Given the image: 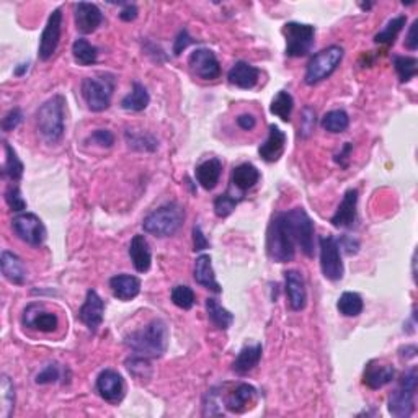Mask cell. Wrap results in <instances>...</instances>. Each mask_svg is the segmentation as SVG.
Instances as JSON below:
<instances>
[{"label": "cell", "mask_w": 418, "mask_h": 418, "mask_svg": "<svg viewBox=\"0 0 418 418\" xmlns=\"http://www.w3.org/2000/svg\"><path fill=\"white\" fill-rule=\"evenodd\" d=\"M124 345L142 358H161L168 346V327L162 318H154L144 328L126 335Z\"/></svg>", "instance_id": "obj_1"}, {"label": "cell", "mask_w": 418, "mask_h": 418, "mask_svg": "<svg viewBox=\"0 0 418 418\" xmlns=\"http://www.w3.org/2000/svg\"><path fill=\"white\" fill-rule=\"evenodd\" d=\"M64 104L63 95H54L45 102L36 113L38 133L48 144H58L64 136Z\"/></svg>", "instance_id": "obj_2"}, {"label": "cell", "mask_w": 418, "mask_h": 418, "mask_svg": "<svg viewBox=\"0 0 418 418\" xmlns=\"http://www.w3.org/2000/svg\"><path fill=\"white\" fill-rule=\"evenodd\" d=\"M185 221V209L178 203L170 201L164 206L154 209L142 221V227L147 234L156 235V237H170L180 230Z\"/></svg>", "instance_id": "obj_3"}, {"label": "cell", "mask_w": 418, "mask_h": 418, "mask_svg": "<svg viewBox=\"0 0 418 418\" xmlns=\"http://www.w3.org/2000/svg\"><path fill=\"white\" fill-rule=\"evenodd\" d=\"M268 257L277 263H288L294 260L296 244L288 225L284 223L283 213L274 214L267 232Z\"/></svg>", "instance_id": "obj_4"}, {"label": "cell", "mask_w": 418, "mask_h": 418, "mask_svg": "<svg viewBox=\"0 0 418 418\" xmlns=\"http://www.w3.org/2000/svg\"><path fill=\"white\" fill-rule=\"evenodd\" d=\"M418 384L417 368H410L389 395V414L397 418H409L415 412V394Z\"/></svg>", "instance_id": "obj_5"}, {"label": "cell", "mask_w": 418, "mask_h": 418, "mask_svg": "<svg viewBox=\"0 0 418 418\" xmlns=\"http://www.w3.org/2000/svg\"><path fill=\"white\" fill-rule=\"evenodd\" d=\"M114 85H117V80L112 74H100L84 79L82 82V97H84L89 109L95 113L104 112L112 103Z\"/></svg>", "instance_id": "obj_6"}, {"label": "cell", "mask_w": 418, "mask_h": 418, "mask_svg": "<svg viewBox=\"0 0 418 418\" xmlns=\"http://www.w3.org/2000/svg\"><path fill=\"white\" fill-rule=\"evenodd\" d=\"M343 48L342 46H328L322 49L321 53H317L314 56L309 64H307L304 82L307 85H316L318 82L326 80L327 77L332 75L343 59Z\"/></svg>", "instance_id": "obj_7"}, {"label": "cell", "mask_w": 418, "mask_h": 418, "mask_svg": "<svg viewBox=\"0 0 418 418\" xmlns=\"http://www.w3.org/2000/svg\"><path fill=\"white\" fill-rule=\"evenodd\" d=\"M284 223L288 225L294 244L301 247L306 257H314V223L302 208H294L283 213Z\"/></svg>", "instance_id": "obj_8"}, {"label": "cell", "mask_w": 418, "mask_h": 418, "mask_svg": "<svg viewBox=\"0 0 418 418\" xmlns=\"http://www.w3.org/2000/svg\"><path fill=\"white\" fill-rule=\"evenodd\" d=\"M283 35L286 38V54L289 58H302L307 56L314 48L316 28L312 25L289 21L284 25Z\"/></svg>", "instance_id": "obj_9"}, {"label": "cell", "mask_w": 418, "mask_h": 418, "mask_svg": "<svg viewBox=\"0 0 418 418\" xmlns=\"http://www.w3.org/2000/svg\"><path fill=\"white\" fill-rule=\"evenodd\" d=\"M318 244H321V268L323 277L330 282H338L343 278V262L338 240L332 235H322Z\"/></svg>", "instance_id": "obj_10"}, {"label": "cell", "mask_w": 418, "mask_h": 418, "mask_svg": "<svg viewBox=\"0 0 418 418\" xmlns=\"http://www.w3.org/2000/svg\"><path fill=\"white\" fill-rule=\"evenodd\" d=\"M12 227L20 240L31 247H40L46 240V227L36 214L21 213L12 219Z\"/></svg>", "instance_id": "obj_11"}, {"label": "cell", "mask_w": 418, "mask_h": 418, "mask_svg": "<svg viewBox=\"0 0 418 418\" xmlns=\"http://www.w3.org/2000/svg\"><path fill=\"white\" fill-rule=\"evenodd\" d=\"M188 65L193 75L203 80H214L221 75V65L211 49L200 48L195 49L188 58Z\"/></svg>", "instance_id": "obj_12"}, {"label": "cell", "mask_w": 418, "mask_h": 418, "mask_svg": "<svg viewBox=\"0 0 418 418\" xmlns=\"http://www.w3.org/2000/svg\"><path fill=\"white\" fill-rule=\"evenodd\" d=\"M60 33H63V12L60 9H56L49 15L48 23L43 30L41 40H40V53L38 58L41 60H48L53 58V54L56 53L60 40Z\"/></svg>", "instance_id": "obj_13"}, {"label": "cell", "mask_w": 418, "mask_h": 418, "mask_svg": "<svg viewBox=\"0 0 418 418\" xmlns=\"http://www.w3.org/2000/svg\"><path fill=\"white\" fill-rule=\"evenodd\" d=\"M97 390L103 400L109 404H118L124 397V381L121 374L113 370H104L97 377Z\"/></svg>", "instance_id": "obj_14"}, {"label": "cell", "mask_w": 418, "mask_h": 418, "mask_svg": "<svg viewBox=\"0 0 418 418\" xmlns=\"http://www.w3.org/2000/svg\"><path fill=\"white\" fill-rule=\"evenodd\" d=\"M257 402V389L250 384L242 382L224 395V405L234 414H244Z\"/></svg>", "instance_id": "obj_15"}, {"label": "cell", "mask_w": 418, "mask_h": 418, "mask_svg": "<svg viewBox=\"0 0 418 418\" xmlns=\"http://www.w3.org/2000/svg\"><path fill=\"white\" fill-rule=\"evenodd\" d=\"M58 316L53 312L45 311V306L43 304H30L23 312V326L30 328H36L40 332H54L58 328Z\"/></svg>", "instance_id": "obj_16"}, {"label": "cell", "mask_w": 418, "mask_h": 418, "mask_svg": "<svg viewBox=\"0 0 418 418\" xmlns=\"http://www.w3.org/2000/svg\"><path fill=\"white\" fill-rule=\"evenodd\" d=\"M103 314H104V302L98 296L97 291H87V298L84 306L80 307L79 311V318L85 323L87 328L90 332H97L98 327L102 326L103 322Z\"/></svg>", "instance_id": "obj_17"}, {"label": "cell", "mask_w": 418, "mask_h": 418, "mask_svg": "<svg viewBox=\"0 0 418 418\" xmlns=\"http://www.w3.org/2000/svg\"><path fill=\"white\" fill-rule=\"evenodd\" d=\"M74 16H75V26L77 30L84 35L97 31L98 26L103 21L102 10L95 4L90 2H79L74 5Z\"/></svg>", "instance_id": "obj_18"}, {"label": "cell", "mask_w": 418, "mask_h": 418, "mask_svg": "<svg viewBox=\"0 0 418 418\" xmlns=\"http://www.w3.org/2000/svg\"><path fill=\"white\" fill-rule=\"evenodd\" d=\"M284 282L289 307L293 311H302L307 302V291L302 274L298 269H289V272L284 273Z\"/></svg>", "instance_id": "obj_19"}, {"label": "cell", "mask_w": 418, "mask_h": 418, "mask_svg": "<svg viewBox=\"0 0 418 418\" xmlns=\"http://www.w3.org/2000/svg\"><path fill=\"white\" fill-rule=\"evenodd\" d=\"M356 206H358V190L351 188L345 193L337 213L333 214L330 223H332L335 227H353L356 223Z\"/></svg>", "instance_id": "obj_20"}, {"label": "cell", "mask_w": 418, "mask_h": 418, "mask_svg": "<svg viewBox=\"0 0 418 418\" xmlns=\"http://www.w3.org/2000/svg\"><path fill=\"white\" fill-rule=\"evenodd\" d=\"M395 376V370L392 365H384V363L379 361H370L365 368V374H363V382L366 384L368 387L376 390L384 386H387L389 382H392Z\"/></svg>", "instance_id": "obj_21"}, {"label": "cell", "mask_w": 418, "mask_h": 418, "mask_svg": "<svg viewBox=\"0 0 418 418\" xmlns=\"http://www.w3.org/2000/svg\"><path fill=\"white\" fill-rule=\"evenodd\" d=\"M284 147H286V134L278 128L277 124H272L269 126V134L267 137V141L260 146L258 154H260L263 161L272 164V162L279 161V157H282L284 152Z\"/></svg>", "instance_id": "obj_22"}, {"label": "cell", "mask_w": 418, "mask_h": 418, "mask_svg": "<svg viewBox=\"0 0 418 418\" xmlns=\"http://www.w3.org/2000/svg\"><path fill=\"white\" fill-rule=\"evenodd\" d=\"M258 77H260V70L254 65L245 63V60H239L232 65V69L229 70L227 79L232 85L239 87V89H254L258 84Z\"/></svg>", "instance_id": "obj_23"}, {"label": "cell", "mask_w": 418, "mask_h": 418, "mask_svg": "<svg viewBox=\"0 0 418 418\" xmlns=\"http://www.w3.org/2000/svg\"><path fill=\"white\" fill-rule=\"evenodd\" d=\"M129 257L133 262L134 268L139 273L149 272L152 263V252L149 247V242L144 235H134L129 244Z\"/></svg>", "instance_id": "obj_24"}, {"label": "cell", "mask_w": 418, "mask_h": 418, "mask_svg": "<svg viewBox=\"0 0 418 418\" xmlns=\"http://www.w3.org/2000/svg\"><path fill=\"white\" fill-rule=\"evenodd\" d=\"M109 288L114 298L119 301H131L141 293L139 278L131 277V274H117L109 279Z\"/></svg>", "instance_id": "obj_25"}, {"label": "cell", "mask_w": 418, "mask_h": 418, "mask_svg": "<svg viewBox=\"0 0 418 418\" xmlns=\"http://www.w3.org/2000/svg\"><path fill=\"white\" fill-rule=\"evenodd\" d=\"M0 267H2L4 277L14 284H23L26 282V268L23 262L16 257L14 252L4 250L0 257Z\"/></svg>", "instance_id": "obj_26"}, {"label": "cell", "mask_w": 418, "mask_h": 418, "mask_svg": "<svg viewBox=\"0 0 418 418\" xmlns=\"http://www.w3.org/2000/svg\"><path fill=\"white\" fill-rule=\"evenodd\" d=\"M223 172V162L219 159H208V161L201 162L196 167V180L205 190H213L216 188L219 183V178H221Z\"/></svg>", "instance_id": "obj_27"}, {"label": "cell", "mask_w": 418, "mask_h": 418, "mask_svg": "<svg viewBox=\"0 0 418 418\" xmlns=\"http://www.w3.org/2000/svg\"><path fill=\"white\" fill-rule=\"evenodd\" d=\"M211 257L200 255L195 262V282L198 284L205 286L206 289H211L213 293H221V286L216 282V274H214Z\"/></svg>", "instance_id": "obj_28"}, {"label": "cell", "mask_w": 418, "mask_h": 418, "mask_svg": "<svg viewBox=\"0 0 418 418\" xmlns=\"http://www.w3.org/2000/svg\"><path fill=\"white\" fill-rule=\"evenodd\" d=\"M258 180H260V172H258V168L252 164H240L239 167H235L232 170V175H230V183L237 190H240L242 193L254 188L258 183Z\"/></svg>", "instance_id": "obj_29"}, {"label": "cell", "mask_w": 418, "mask_h": 418, "mask_svg": "<svg viewBox=\"0 0 418 418\" xmlns=\"http://www.w3.org/2000/svg\"><path fill=\"white\" fill-rule=\"evenodd\" d=\"M262 351L263 348L260 343L244 346L234 361V371L237 373L239 376H244V374H249L252 370H255V366L262 360Z\"/></svg>", "instance_id": "obj_30"}, {"label": "cell", "mask_w": 418, "mask_h": 418, "mask_svg": "<svg viewBox=\"0 0 418 418\" xmlns=\"http://www.w3.org/2000/svg\"><path fill=\"white\" fill-rule=\"evenodd\" d=\"M149 102L151 97L146 87L139 82H134L133 90L121 100V108L126 109V112H142V109L149 107Z\"/></svg>", "instance_id": "obj_31"}, {"label": "cell", "mask_w": 418, "mask_h": 418, "mask_svg": "<svg viewBox=\"0 0 418 418\" xmlns=\"http://www.w3.org/2000/svg\"><path fill=\"white\" fill-rule=\"evenodd\" d=\"M126 142L131 149L134 151H141V152H154L157 151V139L152 134L146 133V131H139V129H128L124 133Z\"/></svg>", "instance_id": "obj_32"}, {"label": "cell", "mask_w": 418, "mask_h": 418, "mask_svg": "<svg viewBox=\"0 0 418 418\" xmlns=\"http://www.w3.org/2000/svg\"><path fill=\"white\" fill-rule=\"evenodd\" d=\"M206 312H208L209 321H211L219 330H227L230 326H232L234 316L227 309H224V307L218 302V299L214 298L206 299Z\"/></svg>", "instance_id": "obj_33"}, {"label": "cell", "mask_w": 418, "mask_h": 418, "mask_svg": "<svg viewBox=\"0 0 418 418\" xmlns=\"http://www.w3.org/2000/svg\"><path fill=\"white\" fill-rule=\"evenodd\" d=\"M4 149H5V164H4V177L10 178L12 181H18L21 177H23V164L16 156V152L12 146L9 144L7 141L4 142Z\"/></svg>", "instance_id": "obj_34"}, {"label": "cell", "mask_w": 418, "mask_h": 418, "mask_svg": "<svg viewBox=\"0 0 418 418\" xmlns=\"http://www.w3.org/2000/svg\"><path fill=\"white\" fill-rule=\"evenodd\" d=\"M0 400H2L0 417L10 418L15 410V386L10 381V377L5 376V374L0 379Z\"/></svg>", "instance_id": "obj_35"}, {"label": "cell", "mask_w": 418, "mask_h": 418, "mask_svg": "<svg viewBox=\"0 0 418 418\" xmlns=\"http://www.w3.org/2000/svg\"><path fill=\"white\" fill-rule=\"evenodd\" d=\"M73 56L77 64L92 65L97 63L98 49L95 46H92L89 41L84 40V38H79V40H75L73 45Z\"/></svg>", "instance_id": "obj_36"}, {"label": "cell", "mask_w": 418, "mask_h": 418, "mask_svg": "<svg viewBox=\"0 0 418 418\" xmlns=\"http://www.w3.org/2000/svg\"><path fill=\"white\" fill-rule=\"evenodd\" d=\"M337 307L342 316L345 317H358L363 312V299L358 293H351V291H346L337 302Z\"/></svg>", "instance_id": "obj_37"}, {"label": "cell", "mask_w": 418, "mask_h": 418, "mask_svg": "<svg viewBox=\"0 0 418 418\" xmlns=\"http://www.w3.org/2000/svg\"><path fill=\"white\" fill-rule=\"evenodd\" d=\"M350 118L343 109H332V112L326 113V117L322 118V128L328 131V133L338 134L348 129Z\"/></svg>", "instance_id": "obj_38"}, {"label": "cell", "mask_w": 418, "mask_h": 418, "mask_svg": "<svg viewBox=\"0 0 418 418\" xmlns=\"http://www.w3.org/2000/svg\"><path fill=\"white\" fill-rule=\"evenodd\" d=\"M407 23V16L405 15H399L392 18L387 23L386 28H384L381 33H377L376 36H374V41L377 43V45H394L395 38L399 36V33L402 31V28Z\"/></svg>", "instance_id": "obj_39"}, {"label": "cell", "mask_w": 418, "mask_h": 418, "mask_svg": "<svg viewBox=\"0 0 418 418\" xmlns=\"http://www.w3.org/2000/svg\"><path fill=\"white\" fill-rule=\"evenodd\" d=\"M293 107H294L293 97H291L288 92L282 90L278 92V95L273 98L269 112L277 114V117L282 121H284V123H288V121L291 119V113H293Z\"/></svg>", "instance_id": "obj_40"}, {"label": "cell", "mask_w": 418, "mask_h": 418, "mask_svg": "<svg viewBox=\"0 0 418 418\" xmlns=\"http://www.w3.org/2000/svg\"><path fill=\"white\" fill-rule=\"evenodd\" d=\"M394 68L397 70L399 79L402 84L414 79L418 73V60L410 56H394Z\"/></svg>", "instance_id": "obj_41"}, {"label": "cell", "mask_w": 418, "mask_h": 418, "mask_svg": "<svg viewBox=\"0 0 418 418\" xmlns=\"http://www.w3.org/2000/svg\"><path fill=\"white\" fill-rule=\"evenodd\" d=\"M172 301L173 304L180 307V309L188 311L195 306V293L190 286L178 284L172 289Z\"/></svg>", "instance_id": "obj_42"}, {"label": "cell", "mask_w": 418, "mask_h": 418, "mask_svg": "<svg viewBox=\"0 0 418 418\" xmlns=\"http://www.w3.org/2000/svg\"><path fill=\"white\" fill-rule=\"evenodd\" d=\"M239 198L230 195V191L224 195H219L216 200H214V213H216L218 218H227L229 214H232L235 206L239 205Z\"/></svg>", "instance_id": "obj_43"}, {"label": "cell", "mask_w": 418, "mask_h": 418, "mask_svg": "<svg viewBox=\"0 0 418 418\" xmlns=\"http://www.w3.org/2000/svg\"><path fill=\"white\" fill-rule=\"evenodd\" d=\"M5 201H7L9 208L15 213H21L23 209H26V201L23 200V196H21L18 186H9L7 191H5Z\"/></svg>", "instance_id": "obj_44"}, {"label": "cell", "mask_w": 418, "mask_h": 418, "mask_svg": "<svg viewBox=\"0 0 418 418\" xmlns=\"http://www.w3.org/2000/svg\"><path fill=\"white\" fill-rule=\"evenodd\" d=\"M314 128H316V112L311 107H306L302 109V118H301V136L307 137Z\"/></svg>", "instance_id": "obj_45"}, {"label": "cell", "mask_w": 418, "mask_h": 418, "mask_svg": "<svg viewBox=\"0 0 418 418\" xmlns=\"http://www.w3.org/2000/svg\"><path fill=\"white\" fill-rule=\"evenodd\" d=\"M21 121H23V113H21L20 108H14L5 114V118L2 119V129L5 133H10V131L16 129L20 126Z\"/></svg>", "instance_id": "obj_46"}, {"label": "cell", "mask_w": 418, "mask_h": 418, "mask_svg": "<svg viewBox=\"0 0 418 418\" xmlns=\"http://www.w3.org/2000/svg\"><path fill=\"white\" fill-rule=\"evenodd\" d=\"M59 377H60L59 365H56V363H51V365H48L45 370L38 374L36 384H51V382H56Z\"/></svg>", "instance_id": "obj_47"}, {"label": "cell", "mask_w": 418, "mask_h": 418, "mask_svg": "<svg viewBox=\"0 0 418 418\" xmlns=\"http://www.w3.org/2000/svg\"><path fill=\"white\" fill-rule=\"evenodd\" d=\"M90 141L95 142L97 146L100 147H112L114 144V136L112 134V131L108 129H97L95 133L90 136Z\"/></svg>", "instance_id": "obj_48"}, {"label": "cell", "mask_w": 418, "mask_h": 418, "mask_svg": "<svg viewBox=\"0 0 418 418\" xmlns=\"http://www.w3.org/2000/svg\"><path fill=\"white\" fill-rule=\"evenodd\" d=\"M190 43H191V38L188 35V31L181 30L178 33L177 40H175V45H173V54H175V56H180V54L183 53V49H186V46H188Z\"/></svg>", "instance_id": "obj_49"}, {"label": "cell", "mask_w": 418, "mask_h": 418, "mask_svg": "<svg viewBox=\"0 0 418 418\" xmlns=\"http://www.w3.org/2000/svg\"><path fill=\"white\" fill-rule=\"evenodd\" d=\"M193 247H195V252H201V250H206L209 247V242L205 237V234H203V230L200 225H195L193 227Z\"/></svg>", "instance_id": "obj_50"}, {"label": "cell", "mask_w": 418, "mask_h": 418, "mask_svg": "<svg viewBox=\"0 0 418 418\" xmlns=\"http://www.w3.org/2000/svg\"><path fill=\"white\" fill-rule=\"evenodd\" d=\"M417 28H418V20H415L414 23H412L409 33H407V38H405V46L407 49H410V51H415L418 48V36H417Z\"/></svg>", "instance_id": "obj_51"}, {"label": "cell", "mask_w": 418, "mask_h": 418, "mask_svg": "<svg viewBox=\"0 0 418 418\" xmlns=\"http://www.w3.org/2000/svg\"><path fill=\"white\" fill-rule=\"evenodd\" d=\"M137 14H139V10L134 4H126L124 9L119 12V18L123 21H133L137 18Z\"/></svg>", "instance_id": "obj_52"}, {"label": "cell", "mask_w": 418, "mask_h": 418, "mask_svg": "<svg viewBox=\"0 0 418 418\" xmlns=\"http://www.w3.org/2000/svg\"><path fill=\"white\" fill-rule=\"evenodd\" d=\"M351 149H353V146L350 144V142H346V144L343 146V149L340 151V154H337L335 156V161H337L342 167H348V162H350V154H351Z\"/></svg>", "instance_id": "obj_53"}, {"label": "cell", "mask_w": 418, "mask_h": 418, "mask_svg": "<svg viewBox=\"0 0 418 418\" xmlns=\"http://www.w3.org/2000/svg\"><path fill=\"white\" fill-rule=\"evenodd\" d=\"M237 124L239 128H242L244 131H252L255 128L257 124V119L252 117V114H240V117L237 118Z\"/></svg>", "instance_id": "obj_54"}, {"label": "cell", "mask_w": 418, "mask_h": 418, "mask_svg": "<svg viewBox=\"0 0 418 418\" xmlns=\"http://www.w3.org/2000/svg\"><path fill=\"white\" fill-rule=\"evenodd\" d=\"M338 245L340 247H345V250L348 252V254L351 255V254H356V252H358V249H360V244H358V240L356 239H351V237H342V240L338 242Z\"/></svg>", "instance_id": "obj_55"}, {"label": "cell", "mask_w": 418, "mask_h": 418, "mask_svg": "<svg viewBox=\"0 0 418 418\" xmlns=\"http://www.w3.org/2000/svg\"><path fill=\"white\" fill-rule=\"evenodd\" d=\"M28 65H30V64H20V68L15 70V74H16V75H23V74L26 73V70H28Z\"/></svg>", "instance_id": "obj_56"}, {"label": "cell", "mask_w": 418, "mask_h": 418, "mask_svg": "<svg viewBox=\"0 0 418 418\" xmlns=\"http://www.w3.org/2000/svg\"><path fill=\"white\" fill-rule=\"evenodd\" d=\"M360 7H361L363 10H370V9L373 7V4H361V5H360Z\"/></svg>", "instance_id": "obj_57"}]
</instances>
